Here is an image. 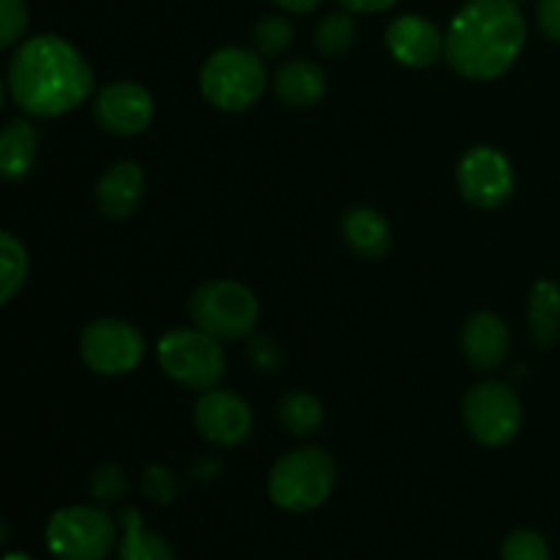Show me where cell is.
I'll return each mask as SVG.
<instances>
[{"label": "cell", "instance_id": "3957f363", "mask_svg": "<svg viewBox=\"0 0 560 560\" xmlns=\"http://www.w3.org/2000/svg\"><path fill=\"white\" fill-rule=\"evenodd\" d=\"M337 485V465L323 448L306 446L277 459L268 476V495L284 512H312L323 506Z\"/></svg>", "mask_w": 560, "mask_h": 560}, {"label": "cell", "instance_id": "4dcf8cb0", "mask_svg": "<svg viewBox=\"0 0 560 560\" xmlns=\"http://www.w3.org/2000/svg\"><path fill=\"white\" fill-rule=\"evenodd\" d=\"M279 9L290 11V14H306V11H315L323 0H271Z\"/></svg>", "mask_w": 560, "mask_h": 560}, {"label": "cell", "instance_id": "ba28073f", "mask_svg": "<svg viewBox=\"0 0 560 560\" xmlns=\"http://www.w3.org/2000/svg\"><path fill=\"white\" fill-rule=\"evenodd\" d=\"M463 419L474 441H479L481 446L498 448L517 438L520 424H523V405L512 388L487 381L468 392Z\"/></svg>", "mask_w": 560, "mask_h": 560}, {"label": "cell", "instance_id": "cb8c5ba5", "mask_svg": "<svg viewBox=\"0 0 560 560\" xmlns=\"http://www.w3.org/2000/svg\"><path fill=\"white\" fill-rule=\"evenodd\" d=\"M293 25L284 16H262L255 25L252 42H255L257 52L262 55H282L293 44Z\"/></svg>", "mask_w": 560, "mask_h": 560}, {"label": "cell", "instance_id": "8992f818", "mask_svg": "<svg viewBox=\"0 0 560 560\" xmlns=\"http://www.w3.org/2000/svg\"><path fill=\"white\" fill-rule=\"evenodd\" d=\"M197 328L217 339H241L255 328L260 304L246 284L235 279H213L200 284L189 301Z\"/></svg>", "mask_w": 560, "mask_h": 560}, {"label": "cell", "instance_id": "f1b7e54d", "mask_svg": "<svg viewBox=\"0 0 560 560\" xmlns=\"http://www.w3.org/2000/svg\"><path fill=\"white\" fill-rule=\"evenodd\" d=\"M536 20H539L541 33L560 44V0H539L536 9Z\"/></svg>", "mask_w": 560, "mask_h": 560}, {"label": "cell", "instance_id": "83f0119b", "mask_svg": "<svg viewBox=\"0 0 560 560\" xmlns=\"http://www.w3.org/2000/svg\"><path fill=\"white\" fill-rule=\"evenodd\" d=\"M126 490V476L118 465H104V468L96 470L91 481V492L98 498L102 503H113L124 495Z\"/></svg>", "mask_w": 560, "mask_h": 560}, {"label": "cell", "instance_id": "4316f807", "mask_svg": "<svg viewBox=\"0 0 560 560\" xmlns=\"http://www.w3.org/2000/svg\"><path fill=\"white\" fill-rule=\"evenodd\" d=\"M27 27L25 0H0V47H11Z\"/></svg>", "mask_w": 560, "mask_h": 560}, {"label": "cell", "instance_id": "d6986e66", "mask_svg": "<svg viewBox=\"0 0 560 560\" xmlns=\"http://www.w3.org/2000/svg\"><path fill=\"white\" fill-rule=\"evenodd\" d=\"M120 525H124V539L118 547V560H178L164 536L142 525V514L137 509H124Z\"/></svg>", "mask_w": 560, "mask_h": 560}, {"label": "cell", "instance_id": "484cf974", "mask_svg": "<svg viewBox=\"0 0 560 560\" xmlns=\"http://www.w3.org/2000/svg\"><path fill=\"white\" fill-rule=\"evenodd\" d=\"M142 492L151 498L153 503H173L175 495H178V479L170 468L164 465H153V468L145 470L142 476Z\"/></svg>", "mask_w": 560, "mask_h": 560}, {"label": "cell", "instance_id": "5b68a950", "mask_svg": "<svg viewBox=\"0 0 560 560\" xmlns=\"http://www.w3.org/2000/svg\"><path fill=\"white\" fill-rule=\"evenodd\" d=\"M164 375L186 388H213L224 375V350L202 328H175L156 345Z\"/></svg>", "mask_w": 560, "mask_h": 560}, {"label": "cell", "instance_id": "f546056e", "mask_svg": "<svg viewBox=\"0 0 560 560\" xmlns=\"http://www.w3.org/2000/svg\"><path fill=\"white\" fill-rule=\"evenodd\" d=\"M348 11H355V14H375V11L392 9L397 0H339Z\"/></svg>", "mask_w": 560, "mask_h": 560}, {"label": "cell", "instance_id": "4fadbf2b", "mask_svg": "<svg viewBox=\"0 0 560 560\" xmlns=\"http://www.w3.org/2000/svg\"><path fill=\"white\" fill-rule=\"evenodd\" d=\"M386 47L408 69H427L438 60V55L446 47V38L441 36L430 20L419 14H405L388 25Z\"/></svg>", "mask_w": 560, "mask_h": 560}, {"label": "cell", "instance_id": "277c9868", "mask_svg": "<svg viewBox=\"0 0 560 560\" xmlns=\"http://www.w3.org/2000/svg\"><path fill=\"white\" fill-rule=\"evenodd\" d=\"M200 88L213 107L241 113L266 91V66L252 49L222 47L202 66Z\"/></svg>", "mask_w": 560, "mask_h": 560}, {"label": "cell", "instance_id": "5bb4252c", "mask_svg": "<svg viewBox=\"0 0 560 560\" xmlns=\"http://www.w3.org/2000/svg\"><path fill=\"white\" fill-rule=\"evenodd\" d=\"M463 350L476 370H495L509 355V328L492 312H479L465 323Z\"/></svg>", "mask_w": 560, "mask_h": 560}, {"label": "cell", "instance_id": "7c38bea8", "mask_svg": "<svg viewBox=\"0 0 560 560\" xmlns=\"http://www.w3.org/2000/svg\"><path fill=\"white\" fill-rule=\"evenodd\" d=\"M195 427L213 446H238L252 432V410L238 394L206 388L195 405Z\"/></svg>", "mask_w": 560, "mask_h": 560}, {"label": "cell", "instance_id": "7a4b0ae2", "mask_svg": "<svg viewBox=\"0 0 560 560\" xmlns=\"http://www.w3.org/2000/svg\"><path fill=\"white\" fill-rule=\"evenodd\" d=\"M528 38L514 0H468L446 33L448 66L468 80H495L512 69Z\"/></svg>", "mask_w": 560, "mask_h": 560}, {"label": "cell", "instance_id": "d4e9b609", "mask_svg": "<svg viewBox=\"0 0 560 560\" xmlns=\"http://www.w3.org/2000/svg\"><path fill=\"white\" fill-rule=\"evenodd\" d=\"M503 560H550V547L536 530H514L501 547Z\"/></svg>", "mask_w": 560, "mask_h": 560}, {"label": "cell", "instance_id": "52a82bcc", "mask_svg": "<svg viewBox=\"0 0 560 560\" xmlns=\"http://www.w3.org/2000/svg\"><path fill=\"white\" fill-rule=\"evenodd\" d=\"M47 547L58 560H104L115 545V523L93 506H66L49 517Z\"/></svg>", "mask_w": 560, "mask_h": 560}, {"label": "cell", "instance_id": "6da1fadb", "mask_svg": "<svg viewBox=\"0 0 560 560\" xmlns=\"http://www.w3.org/2000/svg\"><path fill=\"white\" fill-rule=\"evenodd\" d=\"M93 91V71L80 49L44 33L16 47L9 60V93L22 113L58 118L80 107Z\"/></svg>", "mask_w": 560, "mask_h": 560}, {"label": "cell", "instance_id": "1f68e13d", "mask_svg": "<svg viewBox=\"0 0 560 560\" xmlns=\"http://www.w3.org/2000/svg\"><path fill=\"white\" fill-rule=\"evenodd\" d=\"M3 560H31L27 556H22V552H9Z\"/></svg>", "mask_w": 560, "mask_h": 560}, {"label": "cell", "instance_id": "ffe728a7", "mask_svg": "<svg viewBox=\"0 0 560 560\" xmlns=\"http://www.w3.org/2000/svg\"><path fill=\"white\" fill-rule=\"evenodd\" d=\"M528 323L530 334L541 348L556 345L560 334V284L550 279H539L530 290L528 301Z\"/></svg>", "mask_w": 560, "mask_h": 560}, {"label": "cell", "instance_id": "9c48e42d", "mask_svg": "<svg viewBox=\"0 0 560 560\" xmlns=\"http://www.w3.org/2000/svg\"><path fill=\"white\" fill-rule=\"evenodd\" d=\"M80 355L96 375H126L137 370L145 355V339L131 323L102 317L82 328Z\"/></svg>", "mask_w": 560, "mask_h": 560}, {"label": "cell", "instance_id": "603a6c76", "mask_svg": "<svg viewBox=\"0 0 560 560\" xmlns=\"http://www.w3.org/2000/svg\"><path fill=\"white\" fill-rule=\"evenodd\" d=\"M355 38V22L353 16L345 14V11H334L326 20L317 25L315 31V44L323 55H345L353 47Z\"/></svg>", "mask_w": 560, "mask_h": 560}, {"label": "cell", "instance_id": "30bf717a", "mask_svg": "<svg viewBox=\"0 0 560 560\" xmlns=\"http://www.w3.org/2000/svg\"><path fill=\"white\" fill-rule=\"evenodd\" d=\"M457 184L476 208H501L514 191L512 162L498 148L476 145L459 159Z\"/></svg>", "mask_w": 560, "mask_h": 560}, {"label": "cell", "instance_id": "d6a6232c", "mask_svg": "<svg viewBox=\"0 0 560 560\" xmlns=\"http://www.w3.org/2000/svg\"><path fill=\"white\" fill-rule=\"evenodd\" d=\"M514 3H520V0H514Z\"/></svg>", "mask_w": 560, "mask_h": 560}, {"label": "cell", "instance_id": "7402d4cb", "mask_svg": "<svg viewBox=\"0 0 560 560\" xmlns=\"http://www.w3.org/2000/svg\"><path fill=\"white\" fill-rule=\"evenodd\" d=\"M0 271H3L0 273L3 277L0 279V284H3L0 299H3V304H9L27 279V252L14 233L0 235Z\"/></svg>", "mask_w": 560, "mask_h": 560}, {"label": "cell", "instance_id": "44dd1931", "mask_svg": "<svg viewBox=\"0 0 560 560\" xmlns=\"http://www.w3.org/2000/svg\"><path fill=\"white\" fill-rule=\"evenodd\" d=\"M279 421L293 435H312L323 424V405L306 392H293L279 402Z\"/></svg>", "mask_w": 560, "mask_h": 560}, {"label": "cell", "instance_id": "2e32d148", "mask_svg": "<svg viewBox=\"0 0 560 560\" xmlns=\"http://www.w3.org/2000/svg\"><path fill=\"white\" fill-rule=\"evenodd\" d=\"M342 235L345 244L366 260H377L392 246V228H388L386 217L377 213L375 208H350L342 219Z\"/></svg>", "mask_w": 560, "mask_h": 560}, {"label": "cell", "instance_id": "9a60e30c", "mask_svg": "<svg viewBox=\"0 0 560 560\" xmlns=\"http://www.w3.org/2000/svg\"><path fill=\"white\" fill-rule=\"evenodd\" d=\"M142 170L137 162H118L102 175L96 186V200L104 217L126 219L135 213V208L142 200Z\"/></svg>", "mask_w": 560, "mask_h": 560}, {"label": "cell", "instance_id": "e0dca14e", "mask_svg": "<svg viewBox=\"0 0 560 560\" xmlns=\"http://www.w3.org/2000/svg\"><path fill=\"white\" fill-rule=\"evenodd\" d=\"M273 88L284 104L304 109L326 96V74L320 66L310 63V60H290V63L279 66Z\"/></svg>", "mask_w": 560, "mask_h": 560}, {"label": "cell", "instance_id": "8fae6325", "mask_svg": "<svg viewBox=\"0 0 560 560\" xmlns=\"http://www.w3.org/2000/svg\"><path fill=\"white\" fill-rule=\"evenodd\" d=\"M96 124L115 137H135L153 120V96L140 82L118 80L98 93L93 104Z\"/></svg>", "mask_w": 560, "mask_h": 560}, {"label": "cell", "instance_id": "ac0fdd59", "mask_svg": "<svg viewBox=\"0 0 560 560\" xmlns=\"http://www.w3.org/2000/svg\"><path fill=\"white\" fill-rule=\"evenodd\" d=\"M38 135L27 120H11L0 135V173L5 180H20L36 162Z\"/></svg>", "mask_w": 560, "mask_h": 560}]
</instances>
